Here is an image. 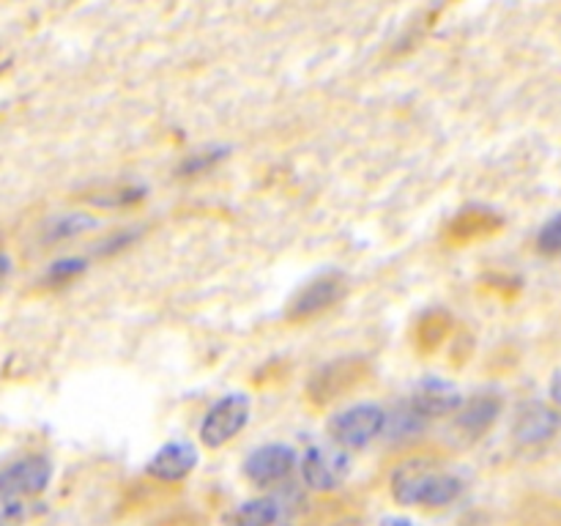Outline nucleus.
<instances>
[{"label": "nucleus", "mask_w": 561, "mask_h": 526, "mask_svg": "<svg viewBox=\"0 0 561 526\" xmlns=\"http://www.w3.org/2000/svg\"><path fill=\"white\" fill-rule=\"evenodd\" d=\"M250 422V398L241 392L225 395L222 400L208 409V414L203 416L201 425V438L206 447H222L230 438L239 436L244 431V425Z\"/></svg>", "instance_id": "obj_3"}, {"label": "nucleus", "mask_w": 561, "mask_h": 526, "mask_svg": "<svg viewBox=\"0 0 561 526\" xmlns=\"http://www.w3.org/2000/svg\"><path fill=\"white\" fill-rule=\"evenodd\" d=\"M197 466V449L190 442H168L148 460L146 471L159 482H179Z\"/></svg>", "instance_id": "obj_12"}, {"label": "nucleus", "mask_w": 561, "mask_h": 526, "mask_svg": "<svg viewBox=\"0 0 561 526\" xmlns=\"http://www.w3.org/2000/svg\"><path fill=\"white\" fill-rule=\"evenodd\" d=\"M279 518V504L274 499H250L230 515L228 526H274Z\"/></svg>", "instance_id": "obj_15"}, {"label": "nucleus", "mask_w": 561, "mask_h": 526, "mask_svg": "<svg viewBox=\"0 0 561 526\" xmlns=\"http://www.w3.org/2000/svg\"><path fill=\"white\" fill-rule=\"evenodd\" d=\"M345 294V279L340 274L329 272L321 277L310 279L299 294L294 296L288 307V321H307V318H316L321 312H327L329 307L337 305Z\"/></svg>", "instance_id": "obj_7"}, {"label": "nucleus", "mask_w": 561, "mask_h": 526, "mask_svg": "<svg viewBox=\"0 0 561 526\" xmlns=\"http://www.w3.org/2000/svg\"><path fill=\"white\" fill-rule=\"evenodd\" d=\"M351 471L348 449L340 444H316L301 458V477L312 491H334Z\"/></svg>", "instance_id": "obj_4"}, {"label": "nucleus", "mask_w": 561, "mask_h": 526, "mask_svg": "<svg viewBox=\"0 0 561 526\" xmlns=\"http://www.w3.org/2000/svg\"><path fill=\"white\" fill-rule=\"evenodd\" d=\"M499 414H502V398L499 395H477V398H471L469 403H463L458 409V427L463 433H469L471 438H477L496 422Z\"/></svg>", "instance_id": "obj_13"}, {"label": "nucleus", "mask_w": 561, "mask_h": 526, "mask_svg": "<svg viewBox=\"0 0 561 526\" xmlns=\"http://www.w3.org/2000/svg\"><path fill=\"white\" fill-rule=\"evenodd\" d=\"M53 480V464L44 455H27L0 469V499H27L42 493Z\"/></svg>", "instance_id": "obj_6"}, {"label": "nucleus", "mask_w": 561, "mask_h": 526, "mask_svg": "<svg viewBox=\"0 0 561 526\" xmlns=\"http://www.w3.org/2000/svg\"><path fill=\"white\" fill-rule=\"evenodd\" d=\"M561 427V414L557 409H551L548 403L540 400H531V403L520 405L518 416L513 422V438L518 444H546L548 438H553Z\"/></svg>", "instance_id": "obj_9"}, {"label": "nucleus", "mask_w": 561, "mask_h": 526, "mask_svg": "<svg viewBox=\"0 0 561 526\" xmlns=\"http://www.w3.org/2000/svg\"><path fill=\"white\" fill-rule=\"evenodd\" d=\"M25 515V499H0V526H22Z\"/></svg>", "instance_id": "obj_20"}, {"label": "nucleus", "mask_w": 561, "mask_h": 526, "mask_svg": "<svg viewBox=\"0 0 561 526\" xmlns=\"http://www.w3.org/2000/svg\"><path fill=\"white\" fill-rule=\"evenodd\" d=\"M504 228V219L499 217L491 208L471 206L466 211H460L453 222L447 225L444 236H447L449 244H474V241L491 239L499 230Z\"/></svg>", "instance_id": "obj_11"}, {"label": "nucleus", "mask_w": 561, "mask_h": 526, "mask_svg": "<svg viewBox=\"0 0 561 526\" xmlns=\"http://www.w3.org/2000/svg\"><path fill=\"white\" fill-rule=\"evenodd\" d=\"M11 268V261H9V255H5V252H0V277H3L5 272H9Z\"/></svg>", "instance_id": "obj_24"}, {"label": "nucleus", "mask_w": 561, "mask_h": 526, "mask_svg": "<svg viewBox=\"0 0 561 526\" xmlns=\"http://www.w3.org/2000/svg\"><path fill=\"white\" fill-rule=\"evenodd\" d=\"M296 466V453L288 444H263L252 449L244 464V474L255 485H274V482L288 480Z\"/></svg>", "instance_id": "obj_8"}, {"label": "nucleus", "mask_w": 561, "mask_h": 526, "mask_svg": "<svg viewBox=\"0 0 561 526\" xmlns=\"http://www.w3.org/2000/svg\"><path fill=\"white\" fill-rule=\"evenodd\" d=\"M88 268V261L85 258H60V261H55L53 266L47 268V283H69V279L80 277L82 272Z\"/></svg>", "instance_id": "obj_18"}, {"label": "nucleus", "mask_w": 561, "mask_h": 526, "mask_svg": "<svg viewBox=\"0 0 561 526\" xmlns=\"http://www.w3.org/2000/svg\"><path fill=\"white\" fill-rule=\"evenodd\" d=\"M370 376V365L362 356H348V359H334L323 365L310 381V398L316 403H329L340 395L351 392Z\"/></svg>", "instance_id": "obj_5"}, {"label": "nucleus", "mask_w": 561, "mask_h": 526, "mask_svg": "<svg viewBox=\"0 0 561 526\" xmlns=\"http://www.w3.org/2000/svg\"><path fill=\"white\" fill-rule=\"evenodd\" d=\"M537 250L546 252V255H557L561 252V211L553 214L546 225L537 233Z\"/></svg>", "instance_id": "obj_19"}, {"label": "nucleus", "mask_w": 561, "mask_h": 526, "mask_svg": "<svg viewBox=\"0 0 561 526\" xmlns=\"http://www.w3.org/2000/svg\"><path fill=\"white\" fill-rule=\"evenodd\" d=\"M453 316L447 310H431L416 321L414 327V343L422 354H433L444 345L447 334L453 332Z\"/></svg>", "instance_id": "obj_14"}, {"label": "nucleus", "mask_w": 561, "mask_h": 526, "mask_svg": "<svg viewBox=\"0 0 561 526\" xmlns=\"http://www.w3.org/2000/svg\"><path fill=\"white\" fill-rule=\"evenodd\" d=\"M422 425H425V416H422L411 403L400 405L398 411L387 414V427L392 436H414L416 431H422ZM387 427H383V431H387Z\"/></svg>", "instance_id": "obj_17"}, {"label": "nucleus", "mask_w": 561, "mask_h": 526, "mask_svg": "<svg viewBox=\"0 0 561 526\" xmlns=\"http://www.w3.org/2000/svg\"><path fill=\"white\" fill-rule=\"evenodd\" d=\"M411 405H414L425 420H431V416H447L455 414V411L463 405V395H460V389L455 387L453 381H447V378L431 376L425 378V381L416 384L414 395H411Z\"/></svg>", "instance_id": "obj_10"}, {"label": "nucleus", "mask_w": 561, "mask_h": 526, "mask_svg": "<svg viewBox=\"0 0 561 526\" xmlns=\"http://www.w3.org/2000/svg\"><path fill=\"white\" fill-rule=\"evenodd\" d=\"M463 485L455 474L425 464H405L392 477V496L405 507H447L460 496Z\"/></svg>", "instance_id": "obj_1"}, {"label": "nucleus", "mask_w": 561, "mask_h": 526, "mask_svg": "<svg viewBox=\"0 0 561 526\" xmlns=\"http://www.w3.org/2000/svg\"><path fill=\"white\" fill-rule=\"evenodd\" d=\"M378 526H420V524H414L411 518H400V515H389V518H383Z\"/></svg>", "instance_id": "obj_22"}, {"label": "nucleus", "mask_w": 561, "mask_h": 526, "mask_svg": "<svg viewBox=\"0 0 561 526\" xmlns=\"http://www.w3.org/2000/svg\"><path fill=\"white\" fill-rule=\"evenodd\" d=\"M387 427V411L376 403H356L329 422V436L345 449H362Z\"/></svg>", "instance_id": "obj_2"}, {"label": "nucleus", "mask_w": 561, "mask_h": 526, "mask_svg": "<svg viewBox=\"0 0 561 526\" xmlns=\"http://www.w3.org/2000/svg\"><path fill=\"white\" fill-rule=\"evenodd\" d=\"M222 157H225V151H208V157L197 153V157L186 159V162L181 164V173H184V175H197V173H201V170H206L208 164L219 162V159H222Z\"/></svg>", "instance_id": "obj_21"}, {"label": "nucleus", "mask_w": 561, "mask_h": 526, "mask_svg": "<svg viewBox=\"0 0 561 526\" xmlns=\"http://www.w3.org/2000/svg\"><path fill=\"white\" fill-rule=\"evenodd\" d=\"M96 228V219L85 217V214H66V217H53L44 225V241H66L75 239V236L88 233V230Z\"/></svg>", "instance_id": "obj_16"}, {"label": "nucleus", "mask_w": 561, "mask_h": 526, "mask_svg": "<svg viewBox=\"0 0 561 526\" xmlns=\"http://www.w3.org/2000/svg\"><path fill=\"white\" fill-rule=\"evenodd\" d=\"M551 395H553V400H557V403L561 405V370L553 373V378H551Z\"/></svg>", "instance_id": "obj_23"}]
</instances>
